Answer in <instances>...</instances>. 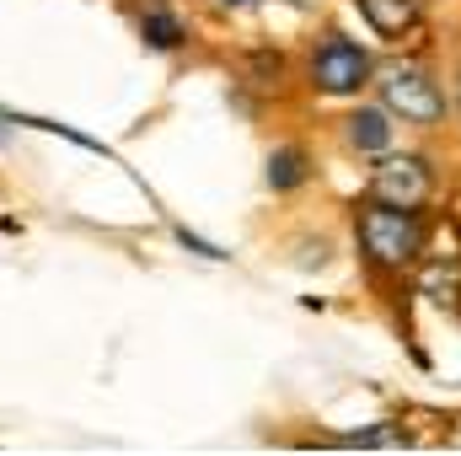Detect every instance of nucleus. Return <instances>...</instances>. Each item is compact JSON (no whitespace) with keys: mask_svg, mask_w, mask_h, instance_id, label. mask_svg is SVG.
Listing matches in <instances>:
<instances>
[{"mask_svg":"<svg viewBox=\"0 0 461 456\" xmlns=\"http://www.w3.org/2000/svg\"><path fill=\"white\" fill-rule=\"evenodd\" d=\"M354 236H359L365 263H375V269H408L424 252V215L375 199V205H365L354 215Z\"/></svg>","mask_w":461,"mask_h":456,"instance_id":"obj_1","label":"nucleus"},{"mask_svg":"<svg viewBox=\"0 0 461 456\" xmlns=\"http://www.w3.org/2000/svg\"><path fill=\"white\" fill-rule=\"evenodd\" d=\"M381 103H386V114H397L413 129H435L446 118V92L413 65H397V70L381 76Z\"/></svg>","mask_w":461,"mask_h":456,"instance_id":"obj_2","label":"nucleus"},{"mask_svg":"<svg viewBox=\"0 0 461 456\" xmlns=\"http://www.w3.org/2000/svg\"><path fill=\"white\" fill-rule=\"evenodd\" d=\"M312 87L328 92V97H348L370 81V54L359 43H348L344 32H328L317 49H312Z\"/></svg>","mask_w":461,"mask_h":456,"instance_id":"obj_3","label":"nucleus"},{"mask_svg":"<svg viewBox=\"0 0 461 456\" xmlns=\"http://www.w3.org/2000/svg\"><path fill=\"white\" fill-rule=\"evenodd\" d=\"M370 199L419 210V205L435 199V167H429L424 156H386V161L370 172Z\"/></svg>","mask_w":461,"mask_h":456,"instance_id":"obj_4","label":"nucleus"},{"mask_svg":"<svg viewBox=\"0 0 461 456\" xmlns=\"http://www.w3.org/2000/svg\"><path fill=\"white\" fill-rule=\"evenodd\" d=\"M140 38H145L150 49H183L188 27H183V16H177L167 0H145V5H140Z\"/></svg>","mask_w":461,"mask_h":456,"instance_id":"obj_5","label":"nucleus"},{"mask_svg":"<svg viewBox=\"0 0 461 456\" xmlns=\"http://www.w3.org/2000/svg\"><path fill=\"white\" fill-rule=\"evenodd\" d=\"M359 5V16L381 32V38H402L413 22H419V5L413 0H354Z\"/></svg>","mask_w":461,"mask_h":456,"instance_id":"obj_6","label":"nucleus"},{"mask_svg":"<svg viewBox=\"0 0 461 456\" xmlns=\"http://www.w3.org/2000/svg\"><path fill=\"white\" fill-rule=\"evenodd\" d=\"M348 145L365 150V156L386 150V145H392V114H386V108H359V114H348Z\"/></svg>","mask_w":461,"mask_h":456,"instance_id":"obj_7","label":"nucleus"},{"mask_svg":"<svg viewBox=\"0 0 461 456\" xmlns=\"http://www.w3.org/2000/svg\"><path fill=\"white\" fill-rule=\"evenodd\" d=\"M312 178V161H306V150L301 145H279L274 156H268V183L285 194V188H301Z\"/></svg>","mask_w":461,"mask_h":456,"instance_id":"obj_8","label":"nucleus"},{"mask_svg":"<svg viewBox=\"0 0 461 456\" xmlns=\"http://www.w3.org/2000/svg\"><path fill=\"white\" fill-rule=\"evenodd\" d=\"M397 441H402V424H375V430L339 435V446H397Z\"/></svg>","mask_w":461,"mask_h":456,"instance_id":"obj_9","label":"nucleus"},{"mask_svg":"<svg viewBox=\"0 0 461 456\" xmlns=\"http://www.w3.org/2000/svg\"><path fill=\"white\" fill-rule=\"evenodd\" d=\"M221 5H252V0H221Z\"/></svg>","mask_w":461,"mask_h":456,"instance_id":"obj_10","label":"nucleus"}]
</instances>
